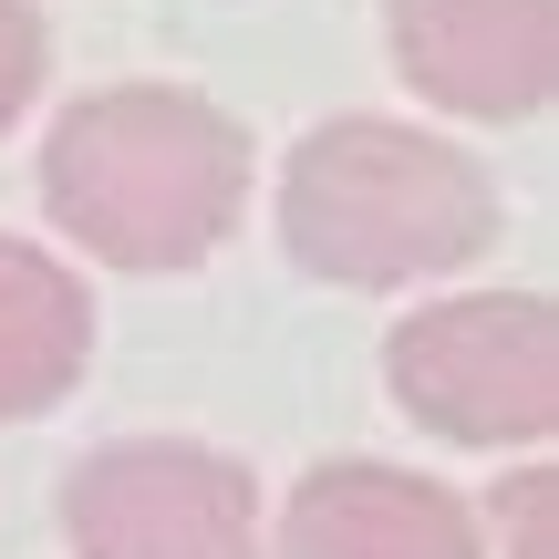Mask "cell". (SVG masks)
I'll use <instances>...</instances> for the list:
<instances>
[{
	"label": "cell",
	"instance_id": "obj_1",
	"mask_svg": "<svg viewBox=\"0 0 559 559\" xmlns=\"http://www.w3.org/2000/svg\"><path fill=\"white\" fill-rule=\"evenodd\" d=\"M41 207L104 270H198L249 218V135L187 83H104L41 135Z\"/></svg>",
	"mask_w": 559,
	"mask_h": 559
},
{
	"label": "cell",
	"instance_id": "obj_2",
	"mask_svg": "<svg viewBox=\"0 0 559 559\" xmlns=\"http://www.w3.org/2000/svg\"><path fill=\"white\" fill-rule=\"evenodd\" d=\"M498 239V187L466 145L394 115H332L280 166V249L332 290H415Z\"/></svg>",
	"mask_w": 559,
	"mask_h": 559
},
{
	"label": "cell",
	"instance_id": "obj_3",
	"mask_svg": "<svg viewBox=\"0 0 559 559\" xmlns=\"http://www.w3.org/2000/svg\"><path fill=\"white\" fill-rule=\"evenodd\" d=\"M383 383L445 445H539L559 425V311L539 290L425 300L383 332Z\"/></svg>",
	"mask_w": 559,
	"mask_h": 559
},
{
	"label": "cell",
	"instance_id": "obj_4",
	"mask_svg": "<svg viewBox=\"0 0 559 559\" xmlns=\"http://www.w3.org/2000/svg\"><path fill=\"white\" fill-rule=\"evenodd\" d=\"M73 559H270L260 477L187 436H124L62 477Z\"/></svg>",
	"mask_w": 559,
	"mask_h": 559
},
{
	"label": "cell",
	"instance_id": "obj_5",
	"mask_svg": "<svg viewBox=\"0 0 559 559\" xmlns=\"http://www.w3.org/2000/svg\"><path fill=\"white\" fill-rule=\"evenodd\" d=\"M404 94L456 124H519L559 94V0H383Z\"/></svg>",
	"mask_w": 559,
	"mask_h": 559
},
{
	"label": "cell",
	"instance_id": "obj_6",
	"mask_svg": "<svg viewBox=\"0 0 559 559\" xmlns=\"http://www.w3.org/2000/svg\"><path fill=\"white\" fill-rule=\"evenodd\" d=\"M270 559H487V539H477L456 487L415 477V466L332 456L290 487Z\"/></svg>",
	"mask_w": 559,
	"mask_h": 559
},
{
	"label": "cell",
	"instance_id": "obj_7",
	"mask_svg": "<svg viewBox=\"0 0 559 559\" xmlns=\"http://www.w3.org/2000/svg\"><path fill=\"white\" fill-rule=\"evenodd\" d=\"M94 362V290L32 239H0V425L52 415Z\"/></svg>",
	"mask_w": 559,
	"mask_h": 559
},
{
	"label": "cell",
	"instance_id": "obj_8",
	"mask_svg": "<svg viewBox=\"0 0 559 559\" xmlns=\"http://www.w3.org/2000/svg\"><path fill=\"white\" fill-rule=\"evenodd\" d=\"M41 62H52V52H41V11H32V0H0V135L32 115Z\"/></svg>",
	"mask_w": 559,
	"mask_h": 559
},
{
	"label": "cell",
	"instance_id": "obj_9",
	"mask_svg": "<svg viewBox=\"0 0 559 559\" xmlns=\"http://www.w3.org/2000/svg\"><path fill=\"white\" fill-rule=\"evenodd\" d=\"M498 539L508 559H549V508H559V466H519V477H498Z\"/></svg>",
	"mask_w": 559,
	"mask_h": 559
}]
</instances>
